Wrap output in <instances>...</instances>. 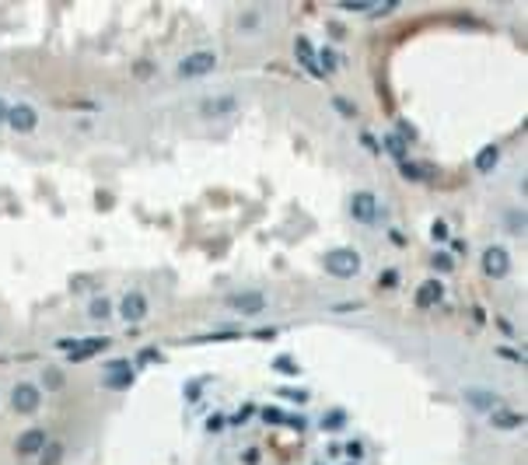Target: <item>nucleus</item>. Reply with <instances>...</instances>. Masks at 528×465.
Returning a JSON list of instances; mask_svg holds the SVG:
<instances>
[{
    "mask_svg": "<svg viewBox=\"0 0 528 465\" xmlns=\"http://www.w3.org/2000/svg\"><path fill=\"white\" fill-rule=\"evenodd\" d=\"M364 259L357 248H329L326 252V273L336 277V280H353L360 273Z\"/></svg>",
    "mask_w": 528,
    "mask_h": 465,
    "instance_id": "obj_1",
    "label": "nucleus"
},
{
    "mask_svg": "<svg viewBox=\"0 0 528 465\" xmlns=\"http://www.w3.org/2000/svg\"><path fill=\"white\" fill-rule=\"evenodd\" d=\"M214 67H217V53H210V49H196V53H186V60H179L175 74L182 81H196V77L214 74Z\"/></svg>",
    "mask_w": 528,
    "mask_h": 465,
    "instance_id": "obj_2",
    "label": "nucleus"
},
{
    "mask_svg": "<svg viewBox=\"0 0 528 465\" xmlns=\"http://www.w3.org/2000/svg\"><path fill=\"white\" fill-rule=\"evenodd\" d=\"M480 266H483V277L504 280V277L511 273V252H507L504 245H490V248H483V255H480Z\"/></svg>",
    "mask_w": 528,
    "mask_h": 465,
    "instance_id": "obj_3",
    "label": "nucleus"
},
{
    "mask_svg": "<svg viewBox=\"0 0 528 465\" xmlns=\"http://www.w3.org/2000/svg\"><path fill=\"white\" fill-rule=\"evenodd\" d=\"M11 406H14L18 417H32V413L42 406V388L35 382H18L11 388Z\"/></svg>",
    "mask_w": 528,
    "mask_h": 465,
    "instance_id": "obj_4",
    "label": "nucleus"
},
{
    "mask_svg": "<svg viewBox=\"0 0 528 465\" xmlns=\"http://www.w3.org/2000/svg\"><path fill=\"white\" fill-rule=\"evenodd\" d=\"M116 312H119V319H123L126 326H137V322H144V319H147L150 304H147V297H144L140 290H126V294H123V301L116 304Z\"/></svg>",
    "mask_w": 528,
    "mask_h": 465,
    "instance_id": "obj_5",
    "label": "nucleus"
},
{
    "mask_svg": "<svg viewBox=\"0 0 528 465\" xmlns=\"http://www.w3.org/2000/svg\"><path fill=\"white\" fill-rule=\"evenodd\" d=\"M350 217H353L357 224H375V221H378V196L367 192V189L353 192V196H350Z\"/></svg>",
    "mask_w": 528,
    "mask_h": 465,
    "instance_id": "obj_6",
    "label": "nucleus"
},
{
    "mask_svg": "<svg viewBox=\"0 0 528 465\" xmlns=\"http://www.w3.org/2000/svg\"><path fill=\"white\" fill-rule=\"evenodd\" d=\"M4 126H11L14 133H35V126H39V109L28 106V101H14V106L8 109V123H4Z\"/></svg>",
    "mask_w": 528,
    "mask_h": 465,
    "instance_id": "obj_7",
    "label": "nucleus"
},
{
    "mask_svg": "<svg viewBox=\"0 0 528 465\" xmlns=\"http://www.w3.org/2000/svg\"><path fill=\"white\" fill-rule=\"evenodd\" d=\"M228 304H231V312H238V315H262V308H266L270 301H266L262 290H242V294H231Z\"/></svg>",
    "mask_w": 528,
    "mask_h": 465,
    "instance_id": "obj_8",
    "label": "nucleus"
},
{
    "mask_svg": "<svg viewBox=\"0 0 528 465\" xmlns=\"http://www.w3.org/2000/svg\"><path fill=\"white\" fill-rule=\"evenodd\" d=\"M46 431H39V427H28L25 434H18V441H14V451L21 455V458H39V451L46 448Z\"/></svg>",
    "mask_w": 528,
    "mask_h": 465,
    "instance_id": "obj_9",
    "label": "nucleus"
},
{
    "mask_svg": "<svg viewBox=\"0 0 528 465\" xmlns=\"http://www.w3.org/2000/svg\"><path fill=\"white\" fill-rule=\"evenodd\" d=\"M465 402H469L472 409H480V413H493L500 399H497L493 388H480V385H472V388H465Z\"/></svg>",
    "mask_w": 528,
    "mask_h": 465,
    "instance_id": "obj_10",
    "label": "nucleus"
},
{
    "mask_svg": "<svg viewBox=\"0 0 528 465\" xmlns=\"http://www.w3.org/2000/svg\"><path fill=\"white\" fill-rule=\"evenodd\" d=\"M441 297H444V284L438 277H431V280H424V284L416 287V304L420 308H434Z\"/></svg>",
    "mask_w": 528,
    "mask_h": 465,
    "instance_id": "obj_11",
    "label": "nucleus"
},
{
    "mask_svg": "<svg viewBox=\"0 0 528 465\" xmlns=\"http://www.w3.org/2000/svg\"><path fill=\"white\" fill-rule=\"evenodd\" d=\"M60 346H70V360L77 364V360H88V357H95L98 350H105V346H109V339H84V343H70V339H63Z\"/></svg>",
    "mask_w": 528,
    "mask_h": 465,
    "instance_id": "obj_12",
    "label": "nucleus"
},
{
    "mask_svg": "<svg viewBox=\"0 0 528 465\" xmlns=\"http://www.w3.org/2000/svg\"><path fill=\"white\" fill-rule=\"evenodd\" d=\"M521 424H525V417L514 409H493L490 413V427H497V431H518Z\"/></svg>",
    "mask_w": 528,
    "mask_h": 465,
    "instance_id": "obj_13",
    "label": "nucleus"
},
{
    "mask_svg": "<svg viewBox=\"0 0 528 465\" xmlns=\"http://www.w3.org/2000/svg\"><path fill=\"white\" fill-rule=\"evenodd\" d=\"M497 161H500V147H497V144H487V147L476 154V161H472V165H476L480 175H490V172L497 168Z\"/></svg>",
    "mask_w": 528,
    "mask_h": 465,
    "instance_id": "obj_14",
    "label": "nucleus"
},
{
    "mask_svg": "<svg viewBox=\"0 0 528 465\" xmlns=\"http://www.w3.org/2000/svg\"><path fill=\"white\" fill-rule=\"evenodd\" d=\"M231 109H238V98L224 95V98H206L203 101V116H228Z\"/></svg>",
    "mask_w": 528,
    "mask_h": 465,
    "instance_id": "obj_15",
    "label": "nucleus"
},
{
    "mask_svg": "<svg viewBox=\"0 0 528 465\" xmlns=\"http://www.w3.org/2000/svg\"><path fill=\"white\" fill-rule=\"evenodd\" d=\"M294 53H297V60L315 74V77H322V70H319V63H315V49H311V42L304 39V35H297V42H294Z\"/></svg>",
    "mask_w": 528,
    "mask_h": 465,
    "instance_id": "obj_16",
    "label": "nucleus"
},
{
    "mask_svg": "<svg viewBox=\"0 0 528 465\" xmlns=\"http://www.w3.org/2000/svg\"><path fill=\"white\" fill-rule=\"evenodd\" d=\"M113 312H116V304H113L109 297H105V294H101V297H91V301H88V315H91L95 322H105V319H109Z\"/></svg>",
    "mask_w": 528,
    "mask_h": 465,
    "instance_id": "obj_17",
    "label": "nucleus"
},
{
    "mask_svg": "<svg viewBox=\"0 0 528 465\" xmlns=\"http://www.w3.org/2000/svg\"><path fill=\"white\" fill-rule=\"evenodd\" d=\"M63 441H46V448L39 451V465H60L63 462Z\"/></svg>",
    "mask_w": 528,
    "mask_h": 465,
    "instance_id": "obj_18",
    "label": "nucleus"
},
{
    "mask_svg": "<svg viewBox=\"0 0 528 465\" xmlns=\"http://www.w3.org/2000/svg\"><path fill=\"white\" fill-rule=\"evenodd\" d=\"M382 147L392 154V158H399V161H406V140L399 137V133H389L385 140H382Z\"/></svg>",
    "mask_w": 528,
    "mask_h": 465,
    "instance_id": "obj_19",
    "label": "nucleus"
},
{
    "mask_svg": "<svg viewBox=\"0 0 528 465\" xmlns=\"http://www.w3.org/2000/svg\"><path fill=\"white\" fill-rule=\"evenodd\" d=\"M101 382H105V388L123 392V388H130V385H133V371H123V375H105Z\"/></svg>",
    "mask_w": 528,
    "mask_h": 465,
    "instance_id": "obj_20",
    "label": "nucleus"
},
{
    "mask_svg": "<svg viewBox=\"0 0 528 465\" xmlns=\"http://www.w3.org/2000/svg\"><path fill=\"white\" fill-rule=\"evenodd\" d=\"M42 385H46L49 392H60V388H63V371H60V368H46V371H42Z\"/></svg>",
    "mask_w": 528,
    "mask_h": 465,
    "instance_id": "obj_21",
    "label": "nucleus"
},
{
    "mask_svg": "<svg viewBox=\"0 0 528 465\" xmlns=\"http://www.w3.org/2000/svg\"><path fill=\"white\" fill-rule=\"evenodd\" d=\"M346 424V413L343 409H333V413H326L322 417V431H340Z\"/></svg>",
    "mask_w": 528,
    "mask_h": 465,
    "instance_id": "obj_22",
    "label": "nucleus"
},
{
    "mask_svg": "<svg viewBox=\"0 0 528 465\" xmlns=\"http://www.w3.org/2000/svg\"><path fill=\"white\" fill-rule=\"evenodd\" d=\"M399 172H402V179H409V182H420V179L427 175V172L420 168L416 161H399Z\"/></svg>",
    "mask_w": 528,
    "mask_h": 465,
    "instance_id": "obj_23",
    "label": "nucleus"
},
{
    "mask_svg": "<svg viewBox=\"0 0 528 465\" xmlns=\"http://www.w3.org/2000/svg\"><path fill=\"white\" fill-rule=\"evenodd\" d=\"M273 368L284 371V375H297V364H294L291 357H277V360H273Z\"/></svg>",
    "mask_w": 528,
    "mask_h": 465,
    "instance_id": "obj_24",
    "label": "nucleus"
},
{
    "mask_svg": "<svg viewBox=\"0 0 528 465\" xmlns=\"http://www.w3.org/2000/svg\"><path fill=\"white\" fill-rule=\"evenodd\" d=\"M333 106H336V112H340V116H346V119H350V116H357V109L350 106V101H346V98H340V95L333 98Z\"/></svg>",
    "mask_w": 528,
    "mask_h": 465,
    "instance_id": "obj_25",
    "label": "nucleus"
},
{
    "mask_svg": "<svg viewBox=\"0 0 528 465\" xmlns=\"http://www.w3.org/2000/svg\"><path fill=\"white\" fill-rule=\"evenodd\" d=\"M123 371H130V360H109V364H105V375H123Z\"/></svg>",
    "mask_w": 528,
    "mask_h": 465,
    "instance_id": "obj_26",
    "label": "nucleus"
},
{
    "mask_svg": "<svg viewBox=\"0 0 528 465\" xmlns=\"http://www.w3.org/2000/svg\"><path fill=\"white\" fill-rule=\"evenodd\" d=\"M319 60H322V67H319V70H326V74H329V70H336V57H333V49H319Z\"/></svg>",
    "mask_w": 528,
    "mask_h": 465,
    "instance_id": "obj_27",
    "label": "nucleus"
},
{
    "mask_svg": "<svg viewBox=\"0 0 528 465\" xmlns=\"http://www.w3.org/2000/svg\"><path fill=\"white\" fill-rule=\"evenodd\" d=\"M434 266H438L441 273H448V270H451V255H448V252H434Z\"/></svg>",
    "mask_w": 528,
    "mask_h": 465,
    "instance_id": "obj_28",
    "label": "nucleus"
},
{
    "mask_svg": "<svg viewBox=\"0 0 528 465\" xmlns=\"http://www.w3.org/2000/svg\"><path fill=\"white\" fill-rule=\"evenodd\" d=\"M431 238H434V241H444V238H448V224H444V221H434V224H431Z\"/></svg>",
    "mask_w": 528,
    "mask_h": 465,
    "instance_id": "obj_29",
    "label": "nucleus"
},
{
    "mask_svg": "<svg viewBox=\"0 0 528 465\" xmlns=\"http://www.w3.org/2000/svg\"><path fill=\"white\" fill-rule=\"evenodd\" d=\"M346 455H350V462H360V455H364V444H360V441H350V444H346Z\"/></svg>",
    "mask_w": 528,
    "mask_h": 465,
    "instance_id": "obj_30",
    "label": "nucleus"
},
{
    "mask_svg": "<svg viewBox=\"0 0 528 465\" xmlns=\"http://www.w3.org/2000/svg\"><path fill=\"white\" fill-rule=\"evenodd\" d=\"M262 420L266 424H284V413L280 409H262Z\"/></svg>",
    "mask_w": 528,
    "mask_h": 465,
    "instance_id": "obj_31",
    "label": "nucleus"
},
{
    "mask_svg": "<svg viewBox=\"0 0 528 465\" xmlns=\"http://www.w3.org/2000/svg\"><path fill=\"white\" fill-rule=\"evenodd\" d=\"M511 231H525V214L518 217V214H511V224H507Z\"/></svg>",
    "mask_w": 528,
    "mask_h": 465,
    "instance_id": "obj_32",
    "label": "nucleus"
},
{
    "mask_svg": "<svg viewBox=\"0 0 528 465\" xmlns=\"http://www.w3.org/2000/svg\"><path fill=\"white\" fill-rule=\"evenodd\" d=\"M395 280H399L395 270H385V273H382V284H385V287H395Z\"/></svg>",
    "mask_w": 528,
    "mask_h": 465,
    "instance_id": "obj_33",
    "label": "nucleus"
},
{
    "mask_svg": "<svg viewBox=\"0 0 528 465\" xmlns=\"http://www.w3.org/2000/svg\"><path fill=\"white\" fill-rule=\"evenodd\" d=\"M284 395H291V399H297V402H304V399H308V392H304V388H284Z\"/></svg>",
    "mask_w": 528,
    "mask_h": 465,
    "instance_id": "obj_34",
    "label": "nucleus"
},
{
    "mask_svg": "<svg viewBox=\"0 0 528 465\" xmlns=\"http://www.w3.org/2000/svg\"><path fill=\"white\" fill-rule=\"evenodd\" d=\"M154 357H157V360H162V353H157V350H144V353H140V364H150V360H154Z\"/></svg>",
    "mask_w": 528,
    "mask_h": 465,
    "instance_id": "obj_35",
    "label": "nucleus"
},
{
    "mask_svg": "<svg viewBox=\"0 0 528 465\" xmlns=\"http://www.w3.org/2000/svg\"><path fill=\"white\" fill-rule=\"evenodd\" d=\"M8 109H11V101H4V98H0V126L8 123Z\"/></svg>",
    "mask_w": 528,
    "mask_h": 465,
    "instance_id": "obj_36",
    "label": "nucleus"
},
{
    "mask_svg": "<svg viewBox=\"0 0 528 465\" xmlns=\"http://www.w3.org/2000/svg\"><path fill=\"white\" fill-rule=\"evenodd\" d=\"M206 427H210V431H221V427H224V420H221V417H210V420H206Z\"/></svg>",
    "mask_w": 528,
    "mask_h": 465,
    "instance_id": "obj_37",
    "label": "nucleus"
},
{
    "mask_svg": "<svg viewBox=\"0 0 528 465\" xmlns=\"http://www.w3.org/2000/svg\"><path fill=\"white\" fill-rule=\"evenodd\" d=\"M248 413H252V409H248V406H245V409H242V413H238V417H231V424H245V420H248Z\"/></svg>",
    "mask_w": 528,
    "mask_h": 465,
    "instance_id": "obj_38",
    "label": "nucleus"
},
{
    "mask_svg": "<svg viewBox=\"0 0 528 465\" xmlns=\"http://www.w3.org/2000/svg\"><path fill=\"white\" fill-rule=\"evenodd\" d=\"M465 248H469V245H465V241H462V238H455V241H451V252H458V255H462V252H465Z\"/></svg>",
    "mask_w": 528,
    "mask_h": 465,
    "instance_id": "obj_39",
    "label": "nucleus"
},
{
    "mask_svg": "<svg viewBox=\"0 0 528 465\" xmlns=\"http://www.w3.org/2000/svg\"><path fill=\"white\" fill-rule=\"evenodd\" d=\"M346 465H357V462H346Z\"/></svg>",
    "mask_w": 528,
    "mask_h": 465,
    "instance_id": "obj_40",
    "label": "nucleus"
}]
</instances>
